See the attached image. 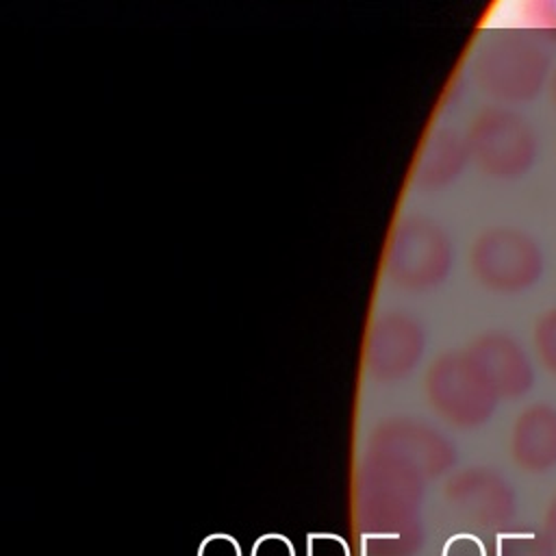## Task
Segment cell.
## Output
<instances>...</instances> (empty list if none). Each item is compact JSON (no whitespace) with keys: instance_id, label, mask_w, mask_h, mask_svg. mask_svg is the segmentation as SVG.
<instances>
[{"instance_id":"1","label":"cell","mask_w":556,"mask_h":556,"mask_svg":"<svg viewBox=\"0 0 556 556\" xmlns=\"http://www.w3.org/2000/svg\"><path fill=\"white\" fill-rule=\"evenodd\" d=\"M552 70L554 65L543 43L517 30L489 37L478 48L471 67L478 89L504 106L536 100L547 89Z\"/></svg>"},{"instance_id":"2","label":"cell","mask_w":556,"mask_h":556,"mask_svg":"<svg viewBox=\"0 0 556 556\" xmlns=\"http://www.w3.org/2000/svg\"><path fill=\"white\" fill-rule=\"evenodd\" d=\"M473 165L493 180H519L539 159V135L532 122L513 106L482 109L465 135Z\"/></svg>"},{"instance_id":"3","label":"cell","mask_w":556,"mask_h":556,"mask_svg":"<svg viewBox=\"0 0 556 556\" xmlns=\"http://www.w3.org/2000/svg\"><path fill=\"white\" fill-rule=\"evenodd\" d=\"M469 267L484 289L517 295L541 280L545 254L530 232L515 226H495L473 241Z\"/></svg>"},{"instance_id":"4","label":"cell","mask_w":556,"mask_h":556,"mask_svg":"<svg viewBox=\"0 0 556 556\" xmlns=\"http://www.w3.org/2000/svg\"><path fill=\"white\" fill-rule=\"evenodd\" d=\"M428 393L432 406L463 428L489 421L500 400L469 352L439 358L428 376Z\"/></svg>"},{"instance_id":"5","label":"cell","mask_w":556,"mask_h":556,"mask_svg":"<svg viewBox=\"0 0 556 556\" xmlns=\"http://www.w3.org/2000/svg\"><path fill=\"white\" fill-rule=\"evenodd\" d=\"M500 400L523 397L534 387V369L517 339L504 332H486L467 350Z\"/></svg>"},{"instance_id":"6","label":"cell","mask_w":556,"mask_h":556,"mask_svg":"<svg viewBox=\"0 0 556 556\" xmlns=\"http://www.w3.org/2000/svg\"><path fill=\"white\" fill-rule=\"evenodd\" d=\"M450 486L454 504L465 515H469L473 523L502 528L515 517V491L500 473L486 469H471L458 476Z\"/></svg>"},{"instance_id":"7","label":"cell","mask_w":556,"mask_h":556,"mask_svg":"<svg viewBox=\"0 0 556 556\" xmlns=\"http://www.w3.org/2000/svg\"><path fill=\"white\" fill-rule=\"evenodd\" d=\"M510 458L526 473L556 467V408L536 402L526 406L510 428Z\"/></svg>"},{"instance_id":"8","label":"cell","mask_w":556,"mask_h":556,"mask_svg":"<svg viewBox=\"0 0 556 556\" xmlns=\"http://www.w3.org/2000/svg\"><path fill=\"white\" fill-rule=\"evenodd\" d=\"M400 274L413 287H428L445 278L452 261L447 237L432 224L413 222L395 243Z\"/></svg>"},{"instance_id":"9","label":"cell","mask_w":556,"mask_h":556,"mask_svg":"<svg viewBox=\"0 0 556 556\" xmlns=\"http://www.w3.org/2000/svg\"><path fill=\"white\" fill-rule=\"evenodd\" d=\"M471 161L467 139L454 130L437 132L419 163V178L430 187H443L452 182L463 167Z\"/></svg>"},{"instance_id":"10","label":"cell","mask_w":556,"mask_h":556,"mask_svg":"<svg viewBox=\"0 0 556 556\" xmlns=\"http://www.w3.org/2000/svg\"><path fill=\"white\" fill-rule=\"evenodd\" d=\"M517 13L528 33L556 41V0H519Z\"/></svg>"},{"instance_id":"11","label":"cell","mask_w":556,"mask_h":556,"mask_svg":"<svg viewBox=\"0 0 556 556\" xmlns=\"http://www.w3.org/2000/svg\"><path fill=\"white\" fill-rule=\"evenodd\" d=\"M497 556H556V545L547 534L513 532L500 539Z\"/></svg>"},{"instance_id":"12","label":"cell","mask_w":556,"mask_h":556,"mask_svg":"<svg viewBox=\"0 0 556 556\" xmlns=\"http://www.w3.org/2000/svg\"><path fill=\"white\" fill-rule=\"evenodd\" d=\"M532 343L543 369L556 376V306L539 315L532 330Z\"/></svg>"},{"instance_id":"13","label":"cell","mask_w":556,"mask_h":556,"mask_svg":"<svg viewBox=\"0 0 556 556\" xmlns=\"http://www.w3.org/2000/svg\"><path fill=\"white\" fill-rule=\"evenodd\" d=\"M447 556H482V549H480V543H476L471 536L469 539L463 536L450 545Z\"/></svg>"},{"instance_id":"14","label":"cell","mask_w":556,"mask_h":556,"mask_svg":"<svg viewBox=\"0 0 556 556\" xmlns=\"http://www.w3.org/2000/svg\"><path fill=\"white\" fill-rule=\"evenodd\" d=\"M543 530L547 534V539L556 545V495L549 500L545 515H543Z\"/></svg>"},{"instance_id":"15","label":"cell","mask_w":556,"mask_h":556,"mask_svg":"<svg viewBox=\"0 0 556 556\" xmlns=\"http://www.w3.org/2000/svg\"><path fill=\"white\" fill-rule=\"evenodd\" d=\"M547 96H549V102L552 106L556 109V65L552 70V76H549V83H547Z\"/></svg>"}]
</instances>
